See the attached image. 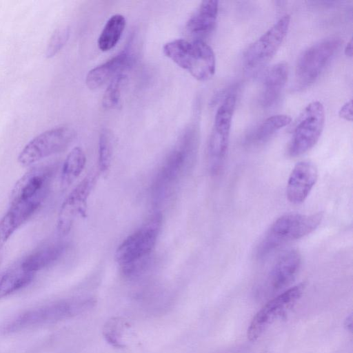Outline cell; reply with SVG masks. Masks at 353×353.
Returning <instances> with one entry per match:
<instances>
[{
	"instance_id": "ac0fdd59",
	"label": "cell",
	"mask_w": 353,
	"mask_h": 353,
	"mask_svg": "<svg viewBox=\"0 0 353 353\" xmlns=\"http://www.w3.org/2000/svg\"><path fill=\"white\" fill-rule=\"evenodd\" d=\"M219 10V2L215 0L203 1L187 22V29L192 34L205 36L215 27Z\"/></svg>"
},
{
	"instance_id": "ba28073f",
	"label": "cell",
	"mask_w": 353,
	"mask_h": 353,
	"mask_svg": "<svg viewBox=\"0 0 353 353\" xmlns=\"http://www.w3.org/2000/svg\"><path fill=\"white\" fill-rule=\"evenodd\" d=\"M162 216L152 214L118 247L116 259L121 266L148 258L154 248L161 226Z\"/></svg>"
},
{
	"instance_id": "6da1fadb",
	"label": "cell",
	"mask_w": 353,
	"mask_h": 353,
	"mask_svg": "<svg viewBox=\"0 0 353 353\" xmlns=\"http://www.w3.org/2000/svg\"><path fill=\"white\" fill-rule=\"evenodd\" d=\"M199 132L190 126L178 145L166 157L152 185V194L159 201L165 199L185 175L193 168L199 150Z\"/></svg>"
},
{
	"instance_id": "44dd1931",
	"label": "cell",
	"mask_w": 353,
	"mask_h": 353,
	"mask_svg": "<svg viewBox=\"0 0 353 353\" xmlns=\"http://www.w3.org/2000/svg\"><path fill=\"white\" fill-rule=\"evenodd\" d=\"M86 163L83 150L74 148L66 157L62 167L61 186L65 189L77 179L83 172Z\"/></svg>"
},
{
	"instance_id": "cb8c5ba5",
	"label": "cell",
	"mask_w": 353,
	"mask_h": 353,
	"mask_svg": "<svg viewBox=\"0 0 353 353\" xmlns=\"http://www.w3.org/2000/svg\"><path fill=\"white\" fill-rule=\"evenodd\" d=\"M30 217V214L23 208L18 206L10 207L0 221V250L14 232Z\"/></svg>"
},
{
	"instance_id": "4316f807",
	"label": "cell",
	"mask_w": 353,
	"mask_h": 353,
	"mask_svg": "<svg viewBox=\"0 0 353 353\" xmlns=\"http://www.w3.org/2000/svg\"><path fill=\"white\" fill-rule=\"evenodd\" d=\"M125 325V321L120 318H112L108 320L104 325L103 331L106 341L114 347H123L121 338Z\"/></svg>"
},
{
	"instance_id": "8fae6325",
	"label": "cell",
	"mask_w": 353,
	"mask_h": 353,
	"mask_svg": "<svg viewBox=\"0 0 353 353\" xmlns=\"http://www.w3.org/2000/svg\"><path fill=\"white\" fill-rule=\"evenodd\" d=\"M75 137V131L67 126L48 130L32 139L22 149L19 163L29 166L43 158L65 150Z\"/></svg>"
},
{
	"instance_id": "7c38bea8",
	"label": "cell",
	"mask_w": 353,
	"mask_h": 353,
	"mask_svg": "<svg viewBox=\"0 0 353 353\" xmlns=\"http://www.w3.org/2000/svg\"><path fill=\"white\" fill-rule=\"evenodd\" d=\"M92 174L85 177L68 195L59 211L57 229L60 234H67L71 230L77 216H85L87 202L94 184Z\"/></svg>"
},
{
	"instance_id": "e0dca14e",
	"label": "cell",
	"mask_w": 353,
	"mask_h": 353,
	"mask_svg": "<svg viewBox=\"0 0 353 353\" xmlns=\"http://www.w3.org/2000/svg\"><path fill=\"white\" fill-rule=\"evenodd\" d=\"M288 72V66L285 62H279L268 70L261 96V103L264 108H271L277 103L287 82Z\"/></svg>"
},
{
	"instance_id": "5b68a950",
	"label": "cell",
	"mask_w": 353,
	"mask_h": 353,
	"mask_svg": "<svg viewBox=\"0 0 353 353\" xmlns=\"http://www.w3.org/2000/svg\"><path fill=\"white\" fill-rule=\"evenodd\" d=\"M341 43V40L336 37L325 39L312 45L301 54L295 68L297 88H307L317 80Z\"/></svg>"
},
{
	"instance_id": "484cf974",
	"label": "cell",
	"mask_w": 353,
	"mask_h": 353,
	"mask_svg": "<svg viewBox=\"0 0 353 353\" xmlns=\"http://www.w3.org/2000/svg\"><path fill=\"white\" fill-rule=\"evenodd\" d=\"M126 76L122 73L112 78L106 88L102 99V105L105 109H113L120 104L121 93Z\"/></svg>"
},
{
	"instance_id": "d6986e66",
	"label": "cell",
	"mask_w": 353,
	"mask_h": 353,
	"mask_svg": "<svg viewBox=\"0 0 353 353\" xmlns=\"http://www.w3.org/2000/svg\"><path fill=\"white\" fill-rule=\"evenodd\" d=\"M63 250L64 246L61 244L46 246L28 256L21 265L26 270L35 273L56 261Z\"/></svg>"
},
{
	"instance_id": "603a6c76",
	"label": "cell",
	"mask_w": 353,
	"mask_h": 353,
	"mask_svg": "<svg viewBox=\"0 0 353 353\" xmlns=\"http://www.w3.org/2000/svg\"><path fill=\"white\" fill-rule=\"evenodd\" d=\"M34 274L23 269L21 263L11 268L0 279V298L27 285L32 280Z\"/></svg>"
},
{
	"instance_id": "9c48e42d",
	"label": "cell",
	"mask_w": 353,
	"mask_h": 353,
	"mask_svg": "<svg viewBox=\"0 0 353 353\" xmlns=\"http://www.w3.org/2000/svg\"><path fill=\"white\" fill-rule=\"evenodd\" d=\"M305 287L303 283L294 285L264 305L249 325L248 339L250 341H256L271 324L285 317L303 295Z\"/></svg>"
},
{
	"instance_id": "f546056e",
	"label": "cell",
	"mask_w": 353,
	"mask_h": 353,
	"mask_svg": "<svg viewBox=\"0 0 353 353\" xmlns=\"http://www.w3.org/2000/svg\"><path fill=\"white\" fill-rule=\"evenodd\" d=\"M344 52L346 56L349 57H352V39H350V41L346 44Z\"/></svg>"
},
{
	"instance_id": "7a4b0ae2",
	"label": "cell",
	"mask_w": 353,
	"mask_h": 353,
	"mask_svg": "<svg viewBox=\"0 0 353 353\" xmlns=\"http://www.w3.org/2000/svg\"><path fill=\"white\" fill-rule=\"evenodd\" d=\"M323 218L321 212L311 214H285L270 227L256 250L258 259H264L283 245L312 232Z\"/></svg>"
},
{
	"instance_id": "d4e9b609",
	"label": "cell",
	"mask_w": 353,
	"mask_h": 353,
	"mask_svg": "<svg viewBox=\"0 0 353 353\" xmlns=\"http://www.w3.org/2000/svg\"><path fill=\"white\" fill-rule=\"evenodd\" d=\"M113 154V140L111 132L106 128L101 130L99 137V169L106 174L110 169Z\"/></svg>"
},
{
	"instance_id": "277c9868",
	"label": "cell",
	"mask_w": 353,
	"mask_h": 353,
	"mask_svg": "<svg viewBox=\"0 0 353 353\" xmlns=\"http://www.w3.org/2000/svg\"><path fill=\"white\" fill-rule=\"evenodd\" d=\"M91 299L84 301H62L38 307L23 312L6 323L5 333H12L24 329L60 321L89 307Z\"/></svg>"
},
{
	"instance_id": "8992f818",
	"label": "cell",
	"mask_w": 353,
	"mask_h": 353,
	"mask_svg": "<svg viewBox=\"0 0 353 353\" xmlns=\"http://www.w3.org/2000/svg\"><path fill=\"white\" fill-rule=\"evenodd\" d=\"M236 101L234 94L228 95L215 114L208 148L209 168L214 175L220 173L224 165Z\"/></svg>"
},
{
	"instance_id": "2e32d148",
	"label": "cell",
	"mask_w": 353,
	"mask_h": 353,
	"mask_svg": "<svg viewBox=\"0 0 353 353\" xmlns=\"http://www.w3.org/2000/svg\"><path fill=\"white\" fill-rule=\"evenodd\" d=\"M132 61V55L130 52L125 50L120 52L88 72L85 77L87 86L91 90L99 88L128 68Z\"/></svg>"
},
{
	"instance_id": "30bf717a",
	"label": "cell",
	"mask_w": 353,
	"mask_h": 353,
	"mask_svg": "<svg viewBox=\"0 0 353 353\" xmlns=\"http://www.w3.org/2000/svg\"><path fill=\"white\" fill-rule=\"evenodd\" d=\"M290 17L285 14L246 50L244 65L249 72L261 69L274 56L287 35Z\"/></svg>"
},
{
	"instance_id": "83f0119b",
	"label": "cell",
	"mask_w": 353,
	"mask_h": 353,
	"mask_svg": "<svg viewBox=\"0 0 353 353\" xmlns=\"http://www.w3.org/2000/svg\"><path fill=\"white\" fill-rule=\"evenodd\" d=\"M70 35L68 27L57 29L51 37L46 49V57L50 58L58 53L66 43Z\"/></svg>"
},
{
	"instance_id": "52a82bcc",
	"label": "cell",
	"mask_w": 353,
	"mask_h": 353,
	"mask_svg": "<svg viewBox=\"0 0 353 353\" xmlns=\"http://www.w3.org/2000/svg\"><path fill=\"white\" fill-rule=\"evenodd\" d=\"M325 123V111L323 104L315 101L309 103L303 110L292 132L288 147L290 157L300 156L318 142Z\"/></svg>"
},
{
	"instance_id": "3957f363",
	"label": "cell",
	"mask_w": 353,
	"mask_h": 353,
	"mask_svg": "<svg viewBox=\"0 0 353 353\" xmlns=\"http://www.w3.org/2000/svg\"><path fill=\"white\" fill-rule=\"evenodd\" d=\"M163 52L165 56L199 81H208L215 73L214 51L201 39H174L164 45Z\"/></svg>"
},
{
	"instance_id": "5bb4252c",
	"label": "cell",
	"mask_w": 353,
	"mask_h": 353,
	"mask_svg": "<svg viewBox=\"0 0 353 353\" xmlns=\"http://www.w3.org/2000/svg\"><path fill=\"white\" fill-rule=\"evenodd\" d=\"M318 179L316 165L308 161L297 163L293 168L288 181L286 195L294 204L303 203L314 186Z\"/></svg>"
},
{
	"instance_id": "4fadbf2b",
	"label": "cell",
	"mask_w": 353,
	"mask_h": 353,
	"mask_svg": "<svg viewBox=\"0 0 353 353\" xmlns=\"http://www.w3.org/2000/svg\"><path fill=\"white\" fill-rule=\"evenodd\" d=\"M51 170L48 167L34 168L15 183L10 194V204L28 201H43L48 190Z\"/></svg>"
},
{
	"instance_id": "4dcf8cb0",
	"label": "cell",
	"mask_w": 353,
	"mask_h": 353,
	"mask_svg": "<svg viewBox=\"0 0 353 353\" xmlns=\"http://www.w3.org/2000/svg\"><path fill=\"white\" fill-rule=\"evenodd\" d=\"M352 314H350L345 320L344 326L347 330L351 332L352 331Z\"/></svg>"
},
{
	"instance_id": "f1b7e54d",
	"label": "cell",
	"mask_w": 353,
	"mask_h": 353,
	"mask_svg": "<svg viewBox=\"0 0 353 353\" xmlns=\"http://www.w3.org/2000/svg\"><path fill=\"white\" fill-rule=\"evenodd\" d=\"M339 115L341 118L352 121V101H347L340 109Z\"/></svg>"
},
{
	"instance_id": "9a60e30c",
	"label": "cell",
	"mask_w": 353,
	"mask_h": 353,
	"mask_svg": "<svg viewBox=\"0 0 353 353\" xmlns=\"http://www.w3.org/2000/svg\"><path fill=\"white\" fill-rule=\"evenodd\" d=\"M301 265V255L297 250L283 253L274 263L268 276L269 285L273 290L288 286L295 279Z\"/></svg>"
},
{
	"instance_id": "7402d4cb",
	"label": "cell",
	"mask_w": 353,
	"mask_h": 353,
	"mask_svg": "<svg viewBox=\"0 0 353 353\" xmlns=\"http://www.w3.org/2000/svg\"><path fill=\"white\" fill-rule=\"evenodd\" d=\"M291 117L287 114H276L265 119L254 131L249 139L252 145L265 143L281 128L289 125Z\"/></svg>"
},
{
	"instance_id": "ffe728a7",
	"label": "cell",
	"mask_w": 353,
	"mask_h": 353,
	"mask_svg": "<svg viewBox=\"0 0 353 353\" xmlns=\"http://www.w3.org/2000/svg\"><path fill=\"white\" fill-rule=\"evenodd\" d=\"M126 25L123 15L115 14L106 21L98 38L99 48L103 52L114 48L119 41Z\"/></svg>"
}]
</instances>
